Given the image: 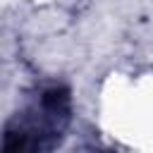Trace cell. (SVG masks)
Segmentation results:
<instances>
[{
	"label": "cell",
	"mask_w": 153,
	"mask_h": 153,
	"mask_svg": "<svg viewBox=\"0 0 153 153\" xmlns=\"http://www.w3.org/2000/svg\"><path fill=\"white\" fill-rule=\"evenodd\" d=\"M72 112V98L69 88L65 86H48L41 91L36 105H31L24 112H17L2 136V153H45L50 151Z\"/></svg>",
	"instance_id": "6da1fadb"
}]
</instances>
